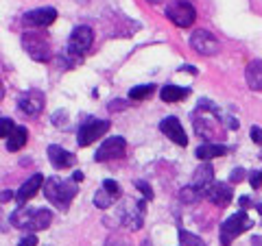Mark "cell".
I'll list each match as a JSON object with an SVG mask.
<instances>
[{"label": "cell", "instance_id": "1", "mask_svg": "<svg viewBox=\"0 0 262 246\" xmlns=\"http://www.w3.org/2000/svg\"><path fill=\"white\" fill-rule=\"evenodd\" d=\"M192 122H194L196 135L203 137L206 142L221 144L225 139V129L221 127L219 109L212 103L199 101V107H196V111L192 113Z\"/></svg>", "mask_w": 262, "mask_h": 246}, {"label": "cell", "instance_id": "2", "mask_svg": "<svg viewBox=\"0 0 262 246\" xmlns=\"http://www.w3.org/2000/svg\"><path fill=\"white\" fill-rule=\"evenodd\" d=\"M75 194H77V183L72 181V179L66 181V179H59V177H51L44 181V196L61 211L70 207Z\"/></svg>", "mask_w": 262, "mask_h": 246}, {"label": "cell", "instance_id": "3", "mask_svg": "<svg viewBox=\"0 0 262 246\" xmlns=\"http://www.w3.org/2000/svg\"><path fill=\"white\" fill-rule=\"evenodd\" d=\"M253 227V220L245 214V211L241 209V211H236L234 216H229L223 225H221V244L223 246H229L232 244L236 237L238 235H243L247 229H251Z\"/></svg>", "mask_w": 262, "mask_h": 246}, {"label": "cell", "instance_id": "4", "mask_svg": "<svg viewBox=\"0 0 262 246\" xmlns=\"http://www.w3.org/2000/svg\"><path fill=\"white\" fill-rule=\"evenodd\" d=\"M22 48L31 55L33 61H51L53 59V48L51 42L39 35V33H24L22 35Z\"/></svg>", "mask_w": 262, "mask_h": 246}, {"label": "cell", "instance_id": "5", "mask_svg": "<svg viewBox=\"0 0 262 246\" xmlns=\"http://www.w3.org/2000/svg\"><path fill=\"white\" fill-rule=\"evenodd\" d=\"M166 18L175 24L179 29H188L192 27L194 20H196V11L192 3L188 0H173V3L166 5Z\"/></svg>", "mask_w": 262, "mask_h": 246}, {"label": "cell", "instance_id": "6", "mask_svg": "<svg viewBox=\"0 0 262 246\" xmlns=\"http://www.w3.org/2000/svg\"><path fill=\"white\" fill-rule=\"evenodd\" d=\"M110 131V122L107 120H96V118H90L85 120L83 125L79 127L77 131V144L81 146V149H85V146H90L92 142H96L98 137H103L105 133Z\"/></svg>", "mask_w": 262, "mask_h": 246}, {"label": "cell", "instance_id": "7", "mask_svg": "<svg viewBox=\"0 0 262 246\" xmlns=\"http://www.w3.org/2000/svg\"><path fill=\"white\" fill-rule=\"evenodd\" d=\"M144 207H146L144 201H127L120 207V220H122V225H125L127 229H131V231H138V229H142Z\"/></svg>", "mask_w": 262, "mask_h": 246}, {"label": "cell", "instance_id": "8", "mask_svg": "<svg viewBox=\"0 0 262 246\" xmlns=\"http://www.w3.org/2000/svg\"><path fill=\"white\" fill-rule=\"evenodd\" d=\"M127 151V142H125V137H110V139H105V142L96 149V155H94V159L96 161H112V159H120L122 155H125Z\"/></svg>", "mask_w": 262, "mask_h": 246}, {"label": "cell", "instance_id": "9", "mask_svg": "<svg viewBox=\"0 0 262 246\" xmlns=\"http://www.w3.org/2000/svg\"><path fill=\"white\" fill-rule=\"evenodd\" d=\"M94 42V33L90 27H77L70 33V42H68V51L72 57H81L85 51H90V46Z\"/></svg>", "mask_w": 262, "mask_h": 246}, {"label": "cell", "instance_id": "10", "mask_svg": "<svg viewBox=\"0 0 262 246\" xmlns=\"http://www.w3.org/2000/svg\"><path fill=\"white\" fill-rule=\"evenodd\" d=\"M44 103H46V98H44V94L39 92V89H29L27 94H22V96H20L18 109H20L22 116L35 118V116H39V113H42Z\"/></svg>", "mask_w": 262, "mask_h": 246}, {"label": "cell", "instance_id": "11", "mask_svg": "<svg viewBox=\"0 0 262 246\" xmlns=\"http://www.w3.org/2000/svg\"><path fill=\"white\" fill-rule=\"evenodd\" d=\"M190 46L194 53H199L203 57H212L219 53V39L210 31H201V29L194 31L190 37Z\"/></svg>", "mask_w": 262, "mask_h": 246}, {"label": "cell", "instance_id": "12", "mask_svg": "<svg viewBox=\"0 0 262 246\" xmlns=\"http://www.w3.org/2000/svg\"><path fill=\"white\" fill-rule=\"evenodd\" d=\"M57 20V9L53 7H42V9H33L29 13H24L22 22L27 27H33V29H44V27H51V24Z\"/></svg>", "mask_w": 262, "mask_h": 246}, {"label": "cell", "instance_id": "13", "mask_svg": "<svg viewBox=\"0 0 262 246\" xmlns=\"http://www.w3.org/2000/svg\"><path fill=\"white\" fill-rule=\"evenodd\" d=\"M160 131L170 139V142H175L177 146H186V144H188L186 131H184V127H182V122H179L175 116L164 118V120L160 122Z\"/></svg>", "mask_w": 262, "mask_h": 246}, {"label": "cell", "instance_id": "14", "mask_svg": "<svg viewBox=\"0 0 262 246\" xmlns=\"http://www.w3.org/2000/svg\"><path fill=\"white\" fill-rule=\"evenodd\" d=\"M48 159H51L53 168H57V170L70 168V166H75V161H77L75 155H72L70 151H66V149H61V146H57V144L48 146Z\"/></svg>", "mask_w": 262, "mask_h": 246}, {"label": "cell", "instance_id": "15", "mask_svg": "<svg viewBox=\"0 0 262 246\" xmlns=\"http://www.w3.org/2000/svg\"><path fill=\"white\" fill-rule=\"evenodd\" d=\"M212 183H214V168H212L208 161H203L201 166L194 170V183H192V185H194L203 196H206L208 190L212 187Z\"/></svg>", "mask_w": 262, "mask_h": 246}, {"label": "cell", "instance_id": "16", "mask_svg": "<svg viewBox=\"0 0 262 246\" xmlns=\"http://www.w3.org/2000/svg\"><path fill=\"white\" fill-rule=\"evenodd\" d=\"M206 199L214 205V207H225V205H229V201L234 199L232 187H229L227 183H212V187L206 194Z\"/></svg>", "mask_w": 262, "mask_h": 246}, {"label": "cell", "instance_id": "17", "mask_svg": "<svg viewBox=\"0 0 262 246\" xmlns=\"http://www.w3.org/2000/svg\"><path fill=\"white\" fill-rule=\"evenodd\" d=\"M42 185H44V177H42V175H33L29 181L18 190V194H15V201H18L20 207H22V205L27 203V201H31L33 196L39 192V187H42Z\"/></svg>", "mask_w": 262, "mask_h": 246}, {"label": "cell", "instance_id": "18", "mask_svg": "<svg viewBox=\"0 0 262 246\" xmlns=\"http://www.w3.org/2000/svg\"><path fill=\"white\" fill-rule=\"evenodd\" d=\"M245 79H247V85L253 92H262V59H256L247 65Z\"/></svg>", "mask_w": 262, "mask_h": 246}, {"label": "cell", "instance_id": "19", "mask_svg": "<svg viewBox=\"0 0 262 246\" xmlns=\"http://www.w3.org/2000/svg\"><path fill=\"white\" fill-rule=\"evenodd\" d=\"M190 96V89L188 87H177V85H164L160 89V98L164 103H179L184 98Z\"/></svg>", "mask_w": 262, "mask_h": 246}, {"label": "cell", "instance_id": "20", "mask_svg": "<svg viewBox=\"0 0 262 246\" xmlns=\"http://www.w3.org/2000/svg\"><path fill=\"white\" fill-rule=\"evenodd\" d=\"M27 139H29L27 129L15 125V129L9 133V137H7V151H9V153H18V151L22 149V146L27 144Z\"/></svg>", "mask_w": 262, "mask_h": 246}, {"label": "cell", "instance_id": "21", "mask_svg": "<svg viewBox=\"0 0 262 246\" xmlns=\"http://www.w3.org/2000/svg\"><path fill=\"white\" fill-rule=\"evenodd\" d=\"M33 214H35V209H31V207H18L9 216V223L15 229H29L31 227V220H33Z\"/></svg>", "mask_w": 262, "mask_h": 246}, {"label": "cell", "instance_id": "22", "mask_svg": "<svg viewBox=\"0 0 262 246\" xmlns=\"http://www.w3.org/2000/svg\"><path fill=\"white\" fill-rule=\"evenodd\" d=\"M227 149L223 144H212V142H203L199 149H196V157L208 161V159H214V157H221V155H225Z\"/></svg>", "mask_w": 262, "mask_h": 246}, {"label": "cell", "instance_id": "23", "mask_svg": "<svg viewBox=\"0 0 262 246\" xmlns=\"http://www.w3.org/2000/svg\"><path fill=\"white\" fill-rule=\"evenodd\" d=\"M53 223V214L48 209H35V214H33V220H31V231H44L48 229Z\"/></svg>", "mask_w": 262, "mask_h": 246}, {"label": "cell", "instance_id": "24", "mask_svg": "<svg viewBox=\"0 0 262 246\" xmlns=\"http://www.w3.org/2000/svg\"><path fill=\"white\" fill-rule=\"evenodd\" d=\"M114 203H116V199H114V196L107 190H105V187H101V190L94 194V205H96L98 209H110Z\"/></svg>", "mask_w": 262, "mask_h": 246}, {"label": "cell", "instance_id": "25", "mask_svg": "<svg viewBox=\"0 0 262 246\" xmlns=\"http://www.w3.org/2000/svg\"><path fill=\"white\" fill-rule=\"evenodd\" d=\"M155 92V85H138V87H131L129 89V98L131 101H144V98H151Z\"/></svg>", "mask_w": 262, "mask_h": 246}, {"label": "cell", "instance_id": "26", "mask_svg": "<svg viewBox=\"0 0 262 246\" xmlns=\"http://www.w3.org/2000/svg\"><path fill=\"white\" fill-rule=\"evenodd\" d=\"M179 199H182L184 203H196V201L203 199V194L196 190L194 185H188V187H184V190L179 192Z\"/></svg>", "mask_w": 262, "mask_h": 246}, {"label": "cell", "instance_id": "27", "mask_svg": "<svg viewBox=\"0 0 262 246\" xmlns=\"http://www.w3.org/2000/svg\"><path fill=\"white\" fill-rule=\"evenodd\" d=\"M179 242L184 246H206V242H203L201 237L192 235L190 231H186V229H179Z\"/></svg>", "mask_w": 262, "mask_h": 246}, {"label": "cell", "instance_id": "28", "mask_svg": "<svg viewBox=\"0 0 262 246\" xmlns=\"http://www.w3.org/2000/svg\"><path fill=\"white\" fill-rule=\"evenodd\" d=\"M15 129V122L11 118H0V139H7L9 133Z\"/></svg>", "mask_w": 262, "mask_h": 246}, {"label": "cell", "instance_id": "29", "mask_svg": "<svg viewBox=\"0 0 262 246\" xmlns=\"http://www.w3.org/2000/svg\"><path fill=\"white\" fill-rule=\"evenodd\" d=\"M103 187H105V190H107L112 196H114V199H120V196H122V190H120V185L116 183V181H112V179H107V181H103Z\"/></svg>", "mask_w": 262, "mask_h": 246}, {"label": "cell", "instance_id": "30", "mask_svg": "<svg viewBox=\"0 0 262 246\" xmlns=\"http://www.w3.org/2000/svg\"><path fill=\"white\" fill-rule=\"evenodd\" d=\"M105 246H131V242L127 240L125 235H110Z\"/></svg>", "mask_w": 262, "mask_h": 246}, {"label": "cell", "instance_id": "31", "mask_svg": "<svg viewBox=\"0 0 262 246\" xmlns=\"http://www.w3.org/2000/svg\"><path fill=\"white\" fill-rule=\"evenodd\" d=\"M136 187L142 192L144 201H153V190H151V185L146 183V181H136Z\"/></svg>", "mask_w": 262, "mask_h": 246}, {"label": "cell", "instance_id": "32", "mask_svg": "<svg viewBox=\"0 0 262 246\" xmlns=\"http://www.w3.org/2000/svg\"><path fill=\"white\" fill-rule=\"evenodd\" d=\"M249 183H251L253 190H258V187L262 185V172H260V170L249 172Z\"/></svg>", "mask_w": 262, "mask_h": 246}, {"label": "cell", "instance_id": "33", "mask_svg": "<svg viewBox=\"0 0 262 246\" xmlns=\"http://www.w3.org/2000/svg\"><path fill=\"white\" fill-rule=\"evenodd\" d=\"M18 246H37V235H35V233H29V235H24L22 240L18 242Z\"/></svg>", "mask_w": 262, "mask_h": 246}, {"label": "cell", "instance_id": "34", "mask_svg": "<svg viewBox=\"0 0 262 246\" xmlns=\"http://www.w3.org/2000/svg\"><path fill=\"white\" fill-rule=\"evenodd\" d=\"M245 175H247V172H245L243 168H236V170H232V175H229V181H232V183H241L245 179Z\"/></svg>", "mask_w": 262, "mask_h": 246}, {"label": "cell", "instance_id": "35", "mask_svg": "<svg viewBox=\"0 0 262 246\" xmlns=\"http://www.w3.org/2000/svg\"><path fill=\"white\" fill-rule=\"evenodd\" d=\"M66 120H68L66 111H55V113H53V125H55V127H61Z\"/></svg>", "mask_w": 262, "mask_h": 246}, {"label": "cell", "instance_id": "36", "mask_svg": "<svg viewBox=\"0 0 262 246\" xmlns=\"http://www.w3.org/2000/svg\"><path fill=\"white\" fill-rule=\"evenodd\" d=\"M127 107V101H112L110 105H107V109L114 113V111H122Z\"/></svg>", "mask_w": 262, "mask_h": 246}, {"label": "cell", "instance_id": "37", "mask_svg": "<svg viewBox=\"0 0 262 246\" xmlns=\"http://www.w3.org/2000/svg\"><path fill=\"white\" fill-rule=\"evenodd\" d=\"M249 135H251V139H253V142L262 146V129H260V127H251Z\"/></svg>", "mask_w": 262, "mask_h": 246}, {"label": "cell", "instance_id": "38", "mask_svg": "<svg viewBox=\"0 0 262 246\" xmlns=\"http://www.w3.org/2000/svg\"><path fill=\"white\" fill-rule=\"evenodd\" d=\"M13 199H15V192H11V190L0 192V203H9V201H13Z\"/></svg>", "mask_w": 262, "mask_h": 246}, {"label": "cell", "instance_id": "39", "mask_svg": "<svg viewBox=\"0 0 262 246\" xmlns=\"http://www.w3.org/2000/svg\"><path fill=\"white\" fill-rule=\"evenodd\" d=\"M179 70H182V72H188V75H196V68H194V65H182Z\"/></svg>", "mask_w": 262, "mask_h": 246}, {"label": "cell", "instance_id": "40", "mask_svg": "<svg viewBox=\"0 0 262 246\" xmlns=\"http://www.w3.org/2000/svg\"><path fill=\"white\" fill-rule=\"evenodd\" d=\"M72 181H75V183H81V181H83V172L77 170L75 175H72Z\"/></svg>", "mask_w": 262, "mask_h": 246}, {"label": "cell", "instance_id": "41", "mask_svg": "<svg viewBox=\"0 0 262 246\" xmlns=\"http://www.w3.org/2000/svg\"><path fill=\"white\" fill-rule=\"evenodd\" d=\"M238 203H241V207H243V209H245V207H251V205H253V203L247 199V196H243V199H241Z\"/></svg>", "mask_w": 262, "mask_h": 246}, {"label": "cell", "instance_id": "42", "mask_svg": "<svg viewBox=\"0 0 262 246\" xmlns=\"http://www.w3.org/2000/svg\"><path fill=\"white\" fill-rule=\"evenodd\" d=\"M251 246H262V237H253V240H251Z\"/></svg>", "mask_w": 262, "mask_h": 246}, {"label": "cell", "instance_id": "43", "mask_svg": "<svg viewBox=\"0 0 262 246\" xmlns=\"http://www.w3.org/2000/svg\"><path fill=\"white\" fill-rule=\"evenodd\" d=\"M3 96H5V85H3V81H0V101H3Z\"/></svg>", "mask_w": 262, "mask_h": 246}, {"label": "cell", "instance_id": "44", "mask_svg": "<svg viewBox=\"0 0 262 246\" xmlns=\"http://www.w3.org/2000/svg\"><path fill=\"white\" fill-rule=\"evenodd\" d=\"M146 3H151V5H160V3H164V0H146Z\"/></svg>", "mask_w": 262, "mask_h": 246}, {"label": "cell", "instance_id": "45", "mask_svg": "<svg viewBox=\"0 0 262 246\" xmlns=\"http://www.w3.org/2000/svg\"><path fill=\"white\" fill-rule=\"evenodd\" d=\"M256 209H258V211H260V214H262V203H258V205H256Z\"/></svg>", "mask_w": 262, "mask_h": 246}, {"label": "cell", "instance_id": "46", "mask_svg": "<svg viewBox=\"0 0 262 246\" xmlns=\"http://www.w3.org/2000/svg\"><path fill=\"white\" fill-rule=\"evenodd\" d=\"M260 159H262V153H260Z\"/></svg>", "mask_w": 262, "mask_h": 246}]
</instances>
